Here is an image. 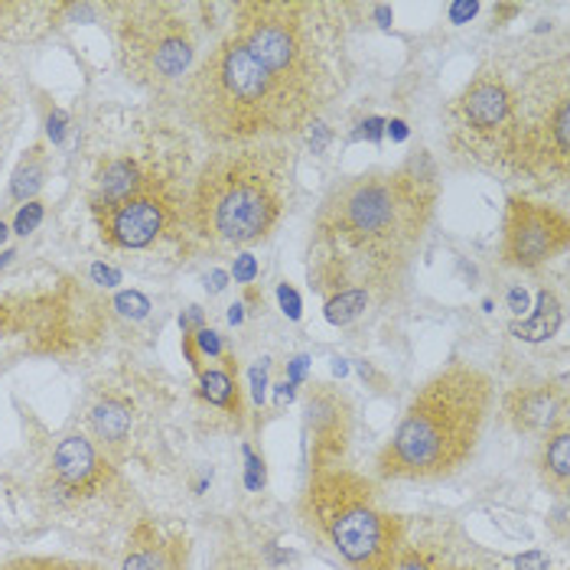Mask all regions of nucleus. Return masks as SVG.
I'll return each mask as SVG.
<instances>
[{
	"label": "nucleus",
	"instance_id": "nucleus-1",
	"mask_svg": "<svg viewBox=\"0 0 570 570\" xmlns=\"http://www.w3.org/2000/svg\"><path fill=\"white\" fill-rule=\"evenodd\" d=\"M323 7L238 3L235 23L187 89L195 127L215 144L281 141L303 131L333 96Z\"/></svg>",
	"mask_w": 570,
	"mask_h": 570
},
{
	"label": "nucleus",
	"instance_id": "nucleus-2",
	"mask_svg": "<svg viewBox=\"0 0 570 570\" xmlns=\"http://www.w3.org/2000/svg\"><path fill=\"white\" fill-rule=\"evenodd\" d=\"M437 202L434 167L421 157L391 174L353 177L316 215L310 281L323 293L394 281L421 242ZM366 290V287H362Z\"/></svg>",
	"mask_w": 570,
	"mask_h": 570
},
{
	"label": "nucleus",
	"instance_id": "nucleus-3",
	"mask_svg": "<svg viewBox=\"0 0 570 570\" xmlns=\"http://www.w3.org/2000/svg\"><path fill=\"white\" fill-rule=\"evenodd\" d=\"M293 195V157L281 141L228 144L212 154L190 195L192 232L215 248L261 242Z\"/></svg>",
	"mask_w": 570,
	"mask_h": 570
},
{
	"label": "nucleus",
	"instance_id": "nucleus-4",
	"mask_svg": "<svg viewBox=\"0 0 570 570\" xmlns=\"http://www.w3.org/2000/svg\"><path fill=\"white\" fill-rule=\"evenodd\" d=\"M492 381L473 366H450L411 401L401 427L379 457L384 479H437L460 470L473 454Z\"/></svg>",
	"mask_w": 570,
	"mask_h": 570
},
{
	"label": "nucleus",
	"instance_id": "nucleus-5",
	"mask_svg": "<svg viewBox=\"0 0 570 570\" xmlns=\"http://www.w3.org/2000/svg\"><path fill=\"white\" fill-rule=\"evenodd\" d=\"M303 518L353 570H391L404 535V522L379 505L376 485L346 467L313 470Z\"/></svg>",
	"mask_w": 570,
	"mask_h": 570
},
{
	"label": "nucleus",
	"instance_id": "nucleus-6",
	"mask_svg": "<svg viewBox=\"0 0 570 570\" xmlns=\"http://www.w3.org/2000/svg\"><path fill=\"white\" fill-rule=\"evenodd\" d=\"M118 53L127 79L164 89L187 76L195 40L187 13L174 3H127L118 20Z\"/></svg>",
	"mask_w": 570,
	"mask_h": 570
},
{
	"label": "nucleus",
	"instance_id": "nucleus-7",
	"mask_svg": "<svg viewBox=\"0 0 570 570\" xmlns=\"http://www.w3.org/2000/svg\"><path fill=\"white\" fill-rule=\"evenodd\" d=\"M101 238L114 248H150L183 222H190V199L180 170L164 160H147L141 183L124 199L96 209Z\"/></svg>",
	"mask_w": 570,
	"mask_h": 570
},
{
	"label": "nucleus",
	"instance_id": "nucleus-8",
	"mask_svg": "<svg viewBox=\"0 0 570 570\" xmlns=\"http://www.w3.org/2000/svg\"><path fill=\"white\" fill-rule=\"evenodd\" d=\"M522 96L499 69H482L454 101V147L476 164H502L515 144Z\"/></svg>",
	"mask_w": 570,
	"mask_h": 570
},
{
	"label": "nucleus",
	"instance_id": "nucleus-9",
	"mask_svg": "<svg viewBox=\"0 0 570 570\" xmlns=\"http://www.w3.org/2000/svg\"><path fill=\"white\" fill-rule=\"evenodd\" d=\"M568 215L555 205H541L522 195L508 199L502 258L512 268H538L568 248Z\"/></svg>",
	"mask_w": 570,
	"mask_h": 570
},
{
	"label": "nucleus",
	"instance_id": "nucleus-10",
	"mask_svg": "<svg viewBox=\"0 0 570 570\" xmlns=\"http://www.w3.org/2000/svg\"><path fill=\"white\" fill-rule=\"evenodd\" d=\"M303 434L313 470L343 467L353 440V404L333 384H313L303 404Z\"/></svg>",
	"mask_w": 570,
	"mask_h": 570
},
{
	"label": "nucleus",
	"instance_id": "nucleus-11",
	"mask_svg": "<svg viewBox=\"0 0 570 570\" xmlns=\"http://www.w3.org/2000/svg\"><path fill=\"white\" fill-rule=\"evenodd\" d=\"M502 411L518 434L548 431L555 421H565V391L555 384H515Z\"/></svg>",
	"mask_w": 570,
	"mask_h": 570
},
{
	"label": "nucleus",
	"instance_id": "nucleus-12",
	"mask_svg": "<svg viewBox=\"0 0 570 570\" xmlns=\"http://www.w3.org/2000/svg\"><path fill=\"white\" fill-rule=\"evenodd\" d=\"M53 470L59 476V482L72 492V495H92L101 492L104 479H108V463L98 457L92 440H86L82 434L66 437L56 454H53Z\"/></svg>",
	"mask_w": 570,
	"mask_h": 570
},
{
	"label": "nucleus",
	"instance_id": "nucleus-13",
	"mask_svg": "<svg viewBox=\"0 0 570 570\" xmlns=\"http://www.w3.org/2000/svg\"><path fill=\"white\" fill-rule=\"evenodd\" d=\"M391 570H482L460 545L444 541L440 535H411L404 525Z\"/></svg>",
	"mask_w": 570,
	"mask_h": 570
},
{
	"label": "nucleus",
	"instance_id": "nucleus-14",
	"mask_svg": "<svg viewBox=\"0 0 570 570\" xmlns=\"http://www.w3.org/2000/svg\"><path fill=\"white\" fill-rule=\"evenodd\" d=\"M187 545L164 535L150 522H141L131 535L121 570H187Z\"/></svg>",
	"mask_w": 570,
	"mask_h": 570
},
{
	"label": "nucleus",
	"instance_id": "nucleus-15",
	"mask_svg": "<svg viewBox=\"0 0 570 570\" xmlns=\"http://www.w3.org/2000/svg\"><path fill=\"white\" fill-rule=\"evenodd\" d=\"M225 369H209L202 372V398L212 407H222L225 414H232L235 421L242 417V394H238V366L235 359H225Z\"/></svg>",
	"mask_w": 570,
	"mask_h": 570
},
{
	"label": "nucleus",
	"instance_id": "nucleus-16",
	"mask_svg": "<svg viewBox=\"0 0 570 570\" xmlns=\"http://www.w3.org/2000/svg\"><path fill=\"white\" fill-rule=\"evenodd\" d=\"M92 431L101 444H121L131 434V404L121 398H101L92 411Z\"/></svg>",
	"mask_w": 570,
	"mask_h": 570
},
{
	"label": "nucleus",
	"instance_id": "nucleus-17",
	"mask_svg": "<svg viewBox=\"0 0 570 570\" xmlns=\"http://www.w3.org/2000/svg\"><path fill=\"white\" fill-rule=\"evenodd\" d=\"M541 473L548 479V485L555 492H568L570 482V434L568 421H561L558 434L548 437L545 450H541Z\"/></svg>",
	"mask_w": 570,
	"mask_h": 570
},
{
	"label": "nucleus",
	"instance_id": "nucleus-18",
	"mask_svg": "<svg viewBox=\"0 0 570 570\" xmlns=\"http://www.w3.org/2000/svg\"><path fill=\"white\" fill-rule=\"evenodd\" d=\"M535 310H538V313H535L528 323L515 326V336H522V339H528V343L551 339V336L558 333V326H561V303H558V297H555L551 290H541Z\"/></svg>",
	"mask_w": 570,
	"mask_h": 570
},
{
	"label": "nucleus",
	"instance_id": "nucleus-19",
	"mask_svg": "<svg viewBox=\"0 0 570 570\" xmlns=\"http://www.w3.org/2000/svg\"><path fill=\"white\" fill-rule=\"evenodd\" d=\"M366 303H369V290H343V293H333L329 300H326V320L333 323V326H346V323H353L362 310H366Z\"/></svg>",
	"mask_w": 570,
	"mask_h": 570
},
{
	"label": "nucleus",
	"instance_id": "nucleus-20",
	"mask_svg": "<svg viewBox=\"0 0 570 570\" xmlns=\"http://www.w3.org/2000/svg\"><path fill=\"white\" fill-rule=\"evenodd\" d=\"M0 570H98L82 561H66V558H16L7 561Z\"/></svg>",
	"mask_w": 570,
	"mask_h": 570
},
{
	"label": "nucleus",
	"instance_id": "nucleus-21",
	"mask_svg": "<svg viewBox=\"0 0 570 570\" xmlns=\"http://www.w3.org/2000/svg\"><path fill=\"white\" fill-rule=\"evenodd\" d=\"M40 177H43V167L40 164H23L20 167V174H16V180H13V195H26V192H33L40 187Z\"/></svg>",
	"mask_w": 570,
	"mask_h": 570
},
{
	"label": "nucleus",
	"instance_id": "nucleus-22",
	"mask_svg": "<svg viewBox=\"0 0 570 570\" xmlns=\"http://www.w3.org/2000/svg\"><path fill=\"white\" fill-rule=\"evenodd\" d=\"M40 219H43V205H40V202H30V205L20 209V215H16V232H20V235L33 232Z\"/></svg>",
	"mask_w": 570,
	"mask_h": 570
},
{
	"label": "nucleus",
	"instance_id": "nucleus-23",
	"mask_svg": "<svg viewBox=\"0 0 570 570\" xmlns=\"http://www.w3.org/2000/svg\"><path fill=\"white\" fill-rule=\"evenodd\" d=\"M232 275H235V281H238V284H252V281L258 278V261H255L252 255H238V258H235V271H232Z\"/></svg>",
	"mask_w": 570,
	"mask_h": 570
},
{
	"label": "nucleus",
	"instance_id": "nucleus-24",
	"mask_svg": "<svg viewBox=\"0 0 570 570\" xmlns=\"http://www.w3.org/2000/svg\"><path fill=\"white\" fill-rule=\"evenodd\" d=\"M195 343H199V349L205 353V356H222V339H219V333H212V329H202L199 336H192Z\"/></svg>",
	"mask_w": 570,
	"mask_h": 570
},
{
	"label": "nucleus",
	"instance_id": "nucleus-25",
	"mask_svg": "<svg viewBox=\"0 0 570 570\" xmlns=\"http://www.w3.org/2000/svg\"><path fill=\"white\" fill-rule=\"evenodd\" d=\"M281 306H284V313L290 320H297L300 316V297H297V290L293 287L281 284Z\"/></svg>",
	"mask_w": 570,
	"mask_h": 570
},
{
	"label": "nucleus",
	"instance_id": "nucleus-26",
	"mask_svg": "<svg viewBox=\"0 0 570 570\" xmlns=\"http://www.w3.org/2000/svg\"><path fill=\"white\" fill-rule=\"evenodd\" d=\"M551 568V561L545 558V555H525V558H518V570H548Z\"/></svg>",
	"mask_w": 570,
	"mask_h": 570
},
{
	"label": "nucleus",
	"instance_id": "nucleus-27",
	"mask_svg": "<svg viewBox=\"0 0 570 570\" xmlns=\"http://www.w3.org/2000/svg\"><path fill=\"white\" fill-rule=\"evenodd\" d=\"M476 10H479L476 3H454V7H450V16H454V23H463V20L473 16Z\"/></svg>",
	"mask_w": 570,
	"mask_h": 570
},
{
	"label": "nucleus",
	"instance_id": "nucleus-28",
	"mask_svg": "<svg viewBox=\"0 0 570 570\" xmlns=\"http://www.w3.org/2000/svg\"><path fill=\"white\" fill-rule=\"evenodd\" d=\"M92 275H96L98 284H104V287H111L121 281V278H118V271H111V268H104V265H96V268H92Z\"/></svg>",
	"mask_w": 570,
	"mask_h": 570
},
{
	"label": "nucleus",
	"instance_id": "nucleus-29",
	"mask_svg": "<svg viewBox=\"0 0 570 570\" xmlns=\"http://www.w3.org/2000/svg\"><path fill=\"white\" fill-rule=\"evenodd\" d=\"M508 303H512V310H515V313H525V310H528V293L515 287V290L508 293Z\"/></svg>",
	"mask_w": 570,
	"mask_h": 570
},
{
	"label": "nucleus",
	"instance_id": "nucleus-30",
	"mask_svg": "<svg viewBox=\"0 0 570 570\" xmlns=\"http://www.w3.org/2000/svg\"><path fill=\"white\" fill-rule=\"evenodd\" d=\"M258 470H261L258 457H252V454H248V485H252V489H258V485H261V479H265V476H258Z\"/></svg>",
	"mask_w": 570,
	"mask_h": 570
},
{
	"label": "nucleus",
	"instance_id": "nucleus-31",
	"mask_svg": "<svg viewBox=\"0 0 570 570\" xmlns=\"http://www.w3.org/2000/svg\"><path fill=\"white\" fill-rule=\"evenodd\" d=\"M252 381H255V398H258V401H265V372H261V369H255V372H252Z\"/></svg>",
	"mask_w": 570,
	"mask_h": 570
},
{
	"label": "nucleus",
	"instance_id": "nucleus-32",
	"mask_svg": "<svg viewBox=\"0 0 570 570\" xmlns=\"http://www.w3.org/2000/svg\"><path fill=\"white\" fill-rule=\"evenodd\" d=\"M388 134H391L394 141H404V137H407V127H404V121H391V124H388Z\"/></svg>",
	"mask_w": 570,
	"mask_h": 570
},
{
	"label": "nucleus",
	"instance_id": "nucleus-33",
	"mask_svg": "<svg viewBox=\"0 0 570 570\" xmlns=\"http://www.w3.org/2000/svg\"><path fill=\"white\" fill-rule=\"evenodd\" d=\"M303 369H306V359H303V356H300V359H293V366H290V379L300 381V376H303ZM293 381H290V384H293Z\"/></svg>",
	"mask_w": 570,
	"mask_h": 570
},
{
	"label": "nucleus",
	"instance_id": "nucleus-34",
	"mask_svg": "<svg viewBox=\"0 0 570 570\" xmlns=\"http://www.w3.org/2000/svg\"><path fill=\"white\" fill-rule=\"evenodd\" d=\"M222 287H225V275L215 271V275H212V290H222Z\"/></svg>",
	"mask_w": 570,
	"mask_h": 570
},
{
	"label": "nucleus",
	"instance_id": "nucleus-35",
	"mask_svg": "<svg viewBox=\"0 0 570 570\" xmlns=\"http://www.w3.org/2000/svg\"><path fill=\"white\" fill-rule=\"evenodd\" d=\"M228 320H232V323H242V306H232V313H228Z\"/></svg>",
	"mask_w": 570,
	"mask_h": 570
},
{
	"label": "nucleus",
	"instance_id": "nucleus-36",
	"mask_svg": "<svg viewBox=\"0 0 570 570\" xmlns=\"http://www.w3.org/2000/svg\"><path fill=\"white\" fill-rule=\"evenodd\" d=\"M3 235H7V228H3V222H0V242H3Z\"/></svg>",
	"mask_w": 570,
	"mask_h": 570
}]
</instances>
